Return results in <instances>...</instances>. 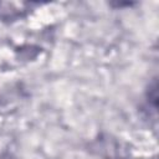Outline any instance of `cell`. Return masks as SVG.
I'll list each match as a JSON object with an SVG mask.
<instances>
[{
  "label": "cell",
  "instance_id": "cell-1",
  "mask_svg": "<svg viewBox=\"0 0 159 159\" xmlns=\"http://www.w3.org/2000/svg\"><path fill=\"white\" fill-rule=\"evenodd\" d=\"M2 159H12V158H10V157H7V158H2Z\"/></svg>",
  "mask_w": 159,
  "mask_h": 159
}]
</instances>
